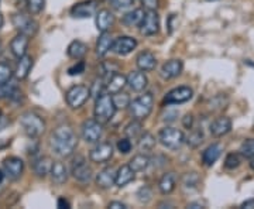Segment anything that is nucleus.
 I'll return each mask as SVG.
<instances>
[{
  "instance_id": "nucleus-1",
  "label": "nucleus",
  "mask_w": 254,
  "mask_h": 209,
  "mask_svg": "<svg viewBox=\"0 0 254 209\" xmlns=\"http://www.w3.org/2000/svg\"><path fill=\"white\" fill-rule=\"evenodd\" d=\"M50 145L58 157H69L78 147V137L69 126L61 125L53 132Z\"/></svg>"
},
{
  "instance_id": "nucleus-2",
  "label": "nucleus",
  "mask_w": 254,
  "mask_h": 209,
  "mask_svg": "<svg viewBox=\"0 0 254 209\" xmlns=\"http://www.w3.org/2000/svg\"><path fill=\"white\" fill-rule=\"evenodd\" d=\"M153 106H154V96L150 92H145L143 95H140L138 98L130 102L128 105V110L130 115L134 120H145L151 115L153 112Z\"/></svg>"
},
{
  "instance_id": "nucleus-3",
  "label": "nucleus",
  "mask_w": 254,
  "mask_h": 209,
  "mask_svg": "<svg viewBox=\"0 0 254 209\" xmlns=\"http://www.w3.org/2000/svg\"><path fill=\"white\" fill-rule=\"evenodd\" d=\"M115 113H116V108L112 99V95L108 92H103L96 98V102H95V108H93L95 119L102 125H106L115 116Z\"/></svg>"
},
{
  "instance_id": "nucleus-4",
  "label": "nucleus",
  "mask_w": 254,
  "mask_h": 209,
  "mask_svg": "<svg viewBox=\"0 0 254 209\" xmlns=\"http://www.w3.org/2000/svg\"><path fill=\"white\" fill-rule=\"evenodd\" d=\"M20 125L23 128V132L30 139L40 137L46 130V122L40 115L34 112H26L20 116Z\"/></svg>"
},
{
  "instance_id": "nucleus-5",
  "label": "nucleus",
  "mask_w": 254,
  "mask_h": 209,
  "mask_svg": "<svg viewBox=\"0 0 254 209\" xmlns=\"http://www.w3.org/2000/svg\"><path fill=\"white\" fill-rule=\"evenodd\" d=\"M89 98H91V92H89V88L85 85H75L65 93V100L68 106L72 109H79Z\"/></svg>"
},
{
  "instance_id": "nucleus-6",
  "label": "nucleus",
  "mask_w": 254,
  "mask_h": 209,
  "mask_svg": "<svg viewBox=\"0 0 254 209\" xmlns=\"http://www.w3.org/2000/svg\"><path fill=\"white\" fill-rule=\"evenodd\" d=\"M160 143L170 148V150H178L185 143V136L181 130L175 128H164L158 135Z\"/></svg>"
},
{
  "instance_id": "nucleus-7",
  "label": "nucleus",
  "mask_w": 254,
  "mask_h": 209,
  "mask_svg": "<svg viewBox=\"0 0 254 209\" xmlns=\"http://www.w3.org/2000/svg\"><path fill=\"white\" fill-rule=\"evenodd\" d=\"M81 135L86 143H98L103 135V125L96 119H88L82 123Z\"/></svg>"
},
{
  "instance_id": "nucleus-8",
  "label": "nucleus",
  "mask_w": 254,
  "mask_h": 209,
  "mask_svg": "<svg viewBox=\"0 0 254 209\" xmlns=\"http://www.w3.org/2000/svg\"><path fill=\"white\" fill-rule=\"evenodd\" d=\"M11 21H13V26L16 27L18 33H21L24 36L33 37L36 36L37 31H38V23L36 20L26 16L24 13H16L11 18Z\"/></svg>"
},
{
  "instance_id": "nucleus-9",
  "label": "nucleus",
  "mask_w": 254,
  "mask_h": 209,
  "mask_svg": "<svg viewBox=\"0 0 254 209\" xmlns=\"http://www.w3.org/2000/svg\"><path fill=\"white\" fill-rule=\"evenodd\" d=\"M138 27H140V33L143 36H155L160 30V16H158L157 10H145L144 18Z\"/></svg>"
},
{
  "instance_id": "nucleus-10",
  "label": "nucleus",
  "mask_w": 254,
  "mask_h": 209,
  "mask_svg": "<svg viewBox=\"0 0 254 209\" xmlns=\"http://www.w3.org/2000/svg\"><path fill=\"white\" fill-rule=\"evenodd\" d=\"M192 96H193L192 88H190V86H178V88L171 89L165 95L164 102L167 105H181V103H185V102L192 99Z\"/></svg>"
},
{
  "instance_id": "nucleus-11",
  "label": "nucleus",
  "mask_w": 254,
  "mask_h": 209,
  "mask_svg": "<svg viewBox=\"0 0 254 209\" xmlns=\"http://www.w3.org/2000/svg\"><path fill=\"white\" fill-rule=\"evenodd\" d=\"M72 177L79 182H89L92 180V168L88 165V163L85 161L83 157H78L72 161Z\"/></svg>"
},
{
  "instance_id": "nucleus-12",
  "label": "nucleus",
  "mask_w": 254,
  "mask_h": 209,
  "mask_svg": "<svg viewBox=\"0 0 254 209\" xmlns=\"http://www.w3.org/2000/svg\"><path fill=\"white\" fill-rule=\"evenodd\" d=\"M113 157V145L110 143H99L89 151V160L92 163H108Z\"/></svg>"
},
{
  "instance_id": "nucleus-13",
  "label": "nucleus",
  "mask_w": 254,
  "mask_h": 209,
  "mask_svg": "<svg viewBox=\"0 0 254 209\" xmlns=\"http://www.w3.org/2000/svg\"><path fill=\"white\" fill-rule=\"evenodd\" d=\"M137 47V40L130 36H122L118 37L116 40H113V46H112V51L115 54L122 55H128L130 53H133Z\"/></svg>"
},
{
  "instance_id": "nucleus-14",
  "label": "nucleus",
  "mask_w": 254,
  "mask_h": 209,
  "mask_svg": "<svg viewBox=\"0 0 254 209\" xmlns=\"http://www.w3.org/2000/svg\"><path fill=\"white\" fill-rule=\"evenodd\" d=\"M98 10V0H85L71 9V16L75 18H89Z\"/></svg>"
},
{
  "instance_id": "nucleus-15",
  "label": "nucleus",
  "mask_w": 254,
  "mask_h": 209,
  "mask_svg": "<svg viewBox=\"0 0 254 209\" xmlns=\"http://www.w3.org/2000/svg\"><path fill=\"white\" fill-rule=\"evenodd\" d=\"M3 173L7 175L10 180H17L24 171V163L18 157H9L3 161Z\"/></svg>"
},
{
  "instance_id": "nucleus-16",
  "label": "nucleus",
  "mask_w": 254,
  "mask_h": 209,
  "mask_svg": "<svg viewBox=\"0 0 254 209\" xmlns=\"http://www.w3.org/2000/svg\"><path fill=\"white\" fill-rule=\"evenodd\" d=\"M182 70H184V64H182L181 60H170L161 67L160 75L163 79L168 81V79H174V78L180 76Z\"/></svg>"
},
{
  "instance_id": "nucleus-17",
  "label": "nucleus",
  "mask_w": 254,
  "mask_h": 209,
  "mask_svg": "<svg viewBox=\"0 0 254 209\" xmlns=\"http://www.w3.org/2000/svg\"><path fill=\"white\" fill-rule=\"evenodd\" d=\"M127 85L130 86V89H133L134 92H143L148 85V79L145 76V73L143 71H131L126 76Z\"/></svg>"
},
{
  "instance_id": "nucleus-18",
  "label": "nucleus",
  "mask_w": 254,
  "mask_h": 209,
  "mask_svg": "<svg viewBox=\"0 0 254 209\" xmlns=\"http://www.w3.org/2000/svg\"><path fill=\"white\" fill-rule=\"evenodd\" d=\"M17 65H16V70H14V76H16V79L17 81H23V79H26L28 76V73L31 71V68H33V64H34V60H33V57L31 55H23V57H20L17 58Z\"/></svg>"
},
{
  "instance_id": "nucleus-19",
  "label": "nucleus",
  "mask_w": 254,
  "mask_h": 209,
  "mask_svg": "<svg viewBox=\"0 0 254 209\" xmlns=\"http://www.w3.org/2000/svg\"><path fill=\"white\" fill-rule=\"evenodd\" d=\"M28 38H30V37L18 33L17 36L11 40V43H10V51H11V54L14 55L16 58H20V57L27 54L28 43H30Z\"/></svg>"
},
{
  "instance_id": "nucleus-20",
  "label": "nucleus",
  "mask_w": 254,
  "mask_h": 209,
  "mask_svg": "<svg viewBox=\"0 0 254 209\" xmlns=\"http://www.w3.org/2000/svg\"><path fill=\"white\" fill-rule=\"evenodd\" d=\"M136 64L138 67L140 71L143 72H150V71H154L155 67H157V60H155V55L150 51H143L137 55Z\"/></svg>"
},
{
  "instance_id": "nucleus-21",
  "label": "nucleus",
  "mask_w": 254,
  "mask_h": 209,
  "mask_svg": "<svg viewBox=\"0 0 254 209\" xmlns=\"http://www.w3.org/2000/svg\"><path fill=\"white\" fill-rule=\"evenodd\" d=\"M232 130V120L229 118L215 119L210 125V133L215 137H223Z\"/></svg>"
},
{
  "instance_id": "nucleus-22",
  "label": "nucleus",
  "mask_w": 254,
  "mask_h": 209,
  "mask_svg": "<svg viewBox=\"0 0 254 209\" xmlns=\"http://www.w3.org/2000/svg\"><path fill=\"white\" fill-rule=\"evenodd\" d=\"M115 178H116V171L112 167H108V168H105V170H102L96 174L95 180H96V184L99 188L109 190L115 185Z\"/></svg>"
},
{
  "instance_id": "nucleus-23",
  "label": "nucleus",
  "mask_w": 254,
  "mask_h": 209,
  "mask_svg": "<svg viewBox=\"0 0 254 209\" xmlns=\"http://www.w3.org/2000/svg\"><path fill=\"white\" fill-rule=\"evenodd\" d=\"M127 85V79L126 76L123 75V73H119L115 72L112 73L109 76V79L106 82V88H105V91L110 93V95H113V93H118V92L123 91V88Z\"/></svg>"
},
{
  "instance_id": "nucleus-24",
  "label": "nucleus",
  "mask_w": 254,
  "mask_h": 209,
  "mask_svg": "<svg viewBox=\"0 0 254 209\" xmlns=\"http://www.w3.org/2000/svg\"><path fill=\"white\" fill-rule=\"evenodd\" d=\"M96 28L99 30L100 33L103 31H109V28L113 26L115 23V16L113 13L108 9H102L96 13Z\"/></svg>"
},
{
  "instance_id": "nucleus-25",
  "label": "nucleus",
  "mask_w": 254,
  "mask_h": 209,
  "mask_svg": "<svg viewBox=\"0 0 254 209\" xmlns=\"http://www.w3.org/2000/svg\"><path fill=\"white\" fill-rule=\"evenodd\" d=\"M222 151H223L222 144H219V143L210 144L208 148L202 153V163L205 164L206 167H212L213 164L218 161L219 157L222 155Z\"/></svg>"
},
{
  "instance_id": "nucleus-26",
  "label": "nucleus",
  "mask_w": 254,
  "mask_h": 209,
  "mask_svg": "<svg viewBox=\"0 0 254 209\" xmlns=\"http://www.w3.org/2000/svg\"><path fill=\"white\" fill-rule=\"evenodd\" d=\"M134 171L130 168V165L126 164V165H122L116 171V178H115V185H118L119 188L122 187H126L127 184L134 180Z\"/></svg>"
},
{
  "instance_id": "nucleus-27",
  "label": "nucleus",
  "mask_w": 254,
  "mask_h": 209,
  "mask_svg": "<svg viewBox=\"0 0 254 209\" xmlns=\"http://www.w3.org/2000/svg\"><path fill=\"white\" fill-rule=\"evenodd\" d=\"M112 46H113V37H112V34L108 33V31L100 33L98 43H96V55L98 57H105L112 50Z\"/></svg>"
},
{
  "instance_id": "nucleus-28",
  "label": "nucleus",
  "mask_w": 254,
  "mask_h": 209,
  "mask_svg": "<svg viewBox=\"0 0 254 209\" xmlns=\"http://www.w3.org/2000/svg\"><path fill=\"white\" fill-rule=\"evenodd\" d=\"M51 178L55 184L61 185V184H65L66 180H68V170H66V165L61 161H55L53 163V167H51Z\"/></svg>"
},
{
  "instance_id": "nucleus-29",
  "label": "nucleus",
  "mask_w": 254,
  "mask_h": 209,
  "mask_svg": "<svg viewBox=\"0 0 254 209\" xmlns=\"http://www.w3.org/2000/svg\"><path fill=\"white\" fill-rule=\"evenodd\" d=\"M144 9H134L123 16V24L126 27H138L144 18Z\"/></svg>"
},
{
  "instance_id": "nucleus-30",
  "label": "nucleus",
  "mask_w": 254,
  "mask_h": 209,
  "mask_svg": "<svg viewBox=\"0 0 254 209\" xmlns=\"http://www.w3.org/2000/svg\"><path fill=\"white\" fill-rule=\"evenodd\" d=\"M51 167H53V160L50 157H38L37 160H34L33 163V168H34V173L38 177H46L51 171Z\"/></svg>"
},
{
  "instance_id": "nucleus-31",
  "label": "nucleus",
  "mask_w": 254,
  "mask_h": 209,
  "mask_svg": "<svg viewBox=\"0 0 254 209\" xmlns=\"http://www.w3.org/2000/svg\"><path fill=\"white\" fill-rule=\"evenodd\" d=\"M177 185V177L174 173H167L161 177V180L158 182V188L163 195H168L175 190Z\"/></svg>"
},
{
  "instance_id": "nucleus-32",
  "label": "nucleus",
  "mask_w": 254,
  "mask_h": 209,
  "mask_svg": "<svg viewBox=\"0 0 254 209\" xmlns=\"http://www.w3.org/2000/svg\"><path fill=\"white\" fill-rule=\"evenodd\" d=\"M88 53V46L85 43H82L79 40H75L72 41L69 46H68V50H66V54L68 57H71L73 60H82L85 55Z\"/></svg>"
},
{
  "instance_id": "nucleus-33",
  "label": "nucleus",
  "mask_w": 254,
  "mask_h": 209,
  "mask_svg": "<svg viewBox=\"0 0 254 209\" xmlns=\"http://www.w3.org/2000/svg\"><path fill=\"white\" fill-rule=\"evenodd\" d=\"M155 144H157V140H155V137L151 135V133H148V132H143L140 136H138V150L140 151H151V150H154Z\"/></svg>"
},
{
  "instance_id": "nucleus-34",
  "label": "nucleus",
  "mask_w": 254,
  "mask_h": 209,
  "mask_svg": "<svg viewBox=\"0 0 254 209\" xmlns=\"http://www.w3.org/2000/svg\"><path fill=\"white\" fill-rule=\"evenodd\" d=\"M130 168L134 171V173H140V171H144L145 168L150 165V157L145 154H137L134 155L131 160H130Z\"/></svg>"
},
{
  "instance_id": "nucleus-35",
  "label": "nucleus",
  "mask_w": 254,
  "mask_h": 209,
  "mask_svg": "<svg viewBox=\"0 0 254 209\" xmlns=\"http://www.w3.org/2000/svg\"><path fill=\"white\" fill-rule=\"evenodd\" d=\"M17 89L18 86L16 79L10 78L9 81L1 82L0 83V99H10Z\"/></svg>"
},
{
  "instance_id": "nucleus-36",
  "label": "nucleus",
  "mask_w": 254,
  "mask_h": 209,
  "mask_svg": "<svg viewBox=\"0 0 254 209\" xmlns=\"http://www.w3.org/2000/svg\"><path fill=\"white\" fill-rule=\"evenodd\" d=\"M143 133V125H141V122L140 120H134L133 119V122L131 123H128L125 129V135L128 139H138V136Z\"/></svg>"
},
{
  "instance_id": "nucleus-37",
  "label": "nucleus",
  "mask_w": 254,
  "mask_h": 209,
  "mask_svg": "<svg viewBox=\"0 0 254 209\" xmlns=\"http://www.w3.org/2000/svg\"><path fill=\"white\" fill-rule=\"evenodd\" d=\"M112 99H113V103H115V108L118 109H127L128 105H130V96L125 93L123 91L118 92V93H113L112 95Z\"/></svg>"
},
{
  "instance_id": "nucleus-38",
  "label": "nucleus",
  "mask_w": 254,
  "mask_h": 209,
  "mask_svg": "<svg viewBox=\"0 0 254 209\" xmlns=\"http://www.w3.org/2000/svg\"><path fill=\"white\" fill-rule=\"evenodd\" d=\"M199 184V177L196 173H187L182 177V187L185 190H195L198 188Z\"/></svg>"
},
{
  "instance_id": "nucleus-39",
  "label": "nucleus",
  "mask_w": 254,
  "mask_h": 209,
  "mask_svg": "<svg viewBox=\"0 0 254 209\" xmlns=\"http://www.w3.org/2000/svg\"><path fill=\"white\" fill-rule=\"evenodd\" d=\"M203 141V132L200 129H193L190 133V136L187 137V143L192 147V148H196L199 147Z\"/></svg>"
},
{
  "instance_id": "nucleus-40",
  "label": "nucleus",
  "mask_w": 254,
  "mask_h": 209,
  "mask_svg": "<svg viewBox=\"0 0 254 209\" xmlns=\"http://www.w3.org/2000/svg\"><path fill=\"white\" fill-rule=\"evenodd\" d=\"M240 155L245 157L247 160H250L252 157H254V139H249L245 140L242 145H240Z\"/></svg>"
},
{
  "instance_id": "nucleus-41",
  "label": "nucleus",
  "mask_w": 254,
  "mask_h": 209,
  "mask_svg": "<svg viewBox=\"0 0 254 209\" xmlns=\"http://www.w3.org/2000/svg\"><path fill=\"white\" fill-rule=\"evenodd\" d=\"M137 201L140 202V204H148L150 201L153 200V190H151V187H148V185H143L136 194Z\"/></svg>"
},
{
  "instance_id": "nucleus-42",
  "label": "nucleus",
  "mask_w": 254,
  "mask_h": 209,
  "mask_svg": "<svg viewBox=\"0 0 254 209\" xmlns=\"http://www.w3.org/2000/svg\"><path fill=\"white\" fill-rule=\"evenodd\" d=\"M242 163V155L240 153H230L226 155V160H225V167L229 170H235Z\"/></svg>"
},
{
  "instance_id": "nucleus-43",
  "label": "nucleus",
  "mask_w": 254,
  "mask_h": 209,
  "mask_svg": "<svg viewBox=\"0 0 254 209\" xmlns=\"http://www.w3.org/2000/svg\"><path fill=\"white\" fill-rule=\"evenodd\" d=\"M105 88H106V83L103 81V78H99V79H96V81L92 83V86L89 88V92H91L92 96H95V98H98L99 95H102L105 91Z\"/></svg>"
},
{
  "instance_id": "nucleus-44",
  "label": "nucleus",
  "mask_w": 254,
  "mask_h": 209,
  "mask_svg": "<svg viewBox=\"0 0 254 209\" xmlns=\"http://www.w3.org/2000/svg\"><path fill=\"white\" fill-rule=\"evenodd\" d=\"M44 4H46V0H27V7L28 11L31 14H38L41 13L44 9Z\"/></svg>"
},
{
  "instance_id": "nucleus-45",
  "label": "nucleus",
  "mask_w": 254,
  "mask_h": 209,
  "mask_svg": "<svg viewBox=\"0 0 254 209\" xmlns=\"http://www.w3.org/2000/svg\"><path fill=\"white\" fill-rule=\"evenodd\" d=\"M133 148V144L130 141L128 137H125V139H120L118 141V150L122 153V154H128Z\"/></svg>"
},
{
  "instance_id": "nucleus-46",
  "label": "nucleus",
  "mask_w": 254,
  "mask_h": 209,
  "mask_svg": "<svg viewBox=\"0 0 254 209\" xmlns=\"http://www.w3.org/2000/svg\"><path fill=\"white\" fill-rule=\"evenodd\" d=\"M11 75H13V71H11L10 65L0 63V83L9 81L10 78H11Z\"/></svg>"
},
{
  "instance_id": "nucleus-47",
  "label": "nucleus",
  "mask_w": 254,
  "mask_h": 209,
  "mask_svg": "<svg viewBox=\"0 0 254 209\" xmlns=\"http://www.w3.org/2000/svg\"><path fill=\"white\" fill-rule=\"evenodd\" d=\"M134 3V0H112V6L116 10H126Z\"/></svg>"
},
{
  "instance_id": "nucleus-48",
  "label": "nucleus",
  "mask_w": 254,
  "mask_h": 209,
  "mask_svg": "<svg viewBox=\"0 0 254 209\" xmlns=\"http://www.w3.org/2000/svg\"><path fill=\"white\" fill-rule=\"evenodd\" d=\"M85 68H86V65L83 61H78L76 64L72 65L69 70H68V73L71 75V76H75V75H81V73L85 72Z\"/></svg>"
},
{
  "instance_id": "nucleus-49",
  "label": "nucleus",
  "mask_w": 254,
  "mask_h": 209,
  "mask_svg": "<svg viewBox=\"0 0 254 209\" xmlns=\"http://www.w3.org/2000/svg\"><path fill=\"white\" fill-rule=\"evenodd\" d=\"M143 6L145 10H157L158 4H160V0H141Z\"/></svg>"
},
{
  "instance_id": "nucleus-50",
  "label": "nucleus",
  "mask_w": 254,
  "mask_h": 209,
  "mask_svg": "<svg viewBox=\"0 0 254 209\" xmlns=\"http://www.w3.org/2000/svg\"><path fill=\"white\" fill-rule=\"evenodd\" d=\"M182 125H184L185 129H192V126H193V116L190 113L185 115V118L182 119Z\"/></svg>"
},
{
  "instance_id": "nucleus-51",
  "label": "nucleus",
  "mask_w": 254,
  "mask_h": 209,
  "mask_svg": "<svg viewBox=\"0 0 254 209\" xmlns=\"http://www.w3.org/2000/svg\"><path fill=\"white\" fill-rule=\"evenodd\" d=\"M109 208L112 209H127V207L123 202H119V201H113L109 204Z\"/></svg>"
},
{
  "instance_id": "nucleus-52",
  "label": "nucleus",
  "mask_w": 254,
  "mask_h": 209,
  "mask_svg": "<svg viewBox=\"0 0 254 209\" xmlns=\"http://www.w3.org/2000/svg\"><path fill=\"white\" fill-rule=\"evenodd\" d=\"M57 204H58V208H71V205H69V202H68V201L65 200V198H64V197H61V198H58V202H57Z\"/></svg>"
},
{
  "instance_id": "nucleus-53",
  "label": "nucleus",
  "mask_w": 254,
  "mask_h": 209,
  "mask_svg": "<svg viewBox=\"0 0 254 209\" xmlns=\"http://www.w3.org/2000/svg\"><path fill=\"white\" fill-rule=\"evenodd\" d=\"M242 208H247V209H254V200H249L242 204Z\"/></svg>"
},
{
  "instance_id": "nucleus-54",
  "label": "nucleus",
  "mask_w": 254,
  "mask_h": 209,
  "mask_svg": "<svg viewBox=\"0 0 254 209\" xmlns=\"http://www.w3.org/2000/svg\"><path fill=\"white\" fill-rule=\"evenodd\" d=\"M188 208L199 209V208H203V205H202V204H199V202H190V204H188Z\"/></svg>"
},
{
  "instance_id": "nucleus-55",
  "label": "nucleus",
  "mask_w": 254,
  "mask_h": 209,
  "mask_svg": "<svg viewBox=\"0 0 254 209\" xmlns=\"http://www.w3.org/2000/svg\"><path fill=\"white\" fill-rule=\"evenodd\" d=\"M3 24H4V18H3V14L0 13V28L3 27Z\"/></svg>"
},
{
  "instance_id": "nucleus-56",
  "label": "nucleus",
  "mask_w": 254,
  "mask_h": 209,
  "mask_svg": "<svg viewBox=\"0 0 254 209\" xmlns=\"http://www.w3.org/2000/svg\"><path fill=\"white\" fill-rule=\"evenodd\" d=\"M3 180H4V173H3V171L0 170V184L3 182Z\"/></svg>"
},
{
  "instance_id": "nucleus-57",
  "label": "nucleus",
  "mask_w": 254,
  "mask_h": 209,
  "mask_svg": "<svg viewBox=\"0 0 254 209\" xmlns=\"http://www.w3.org/2000/svg\"><path fill=\"white\" fill-rule=\"evenodd\" d=\"M250 167H252V168L254 170V157H252V158H250Z\"/></svg>"
}]
</instances>
